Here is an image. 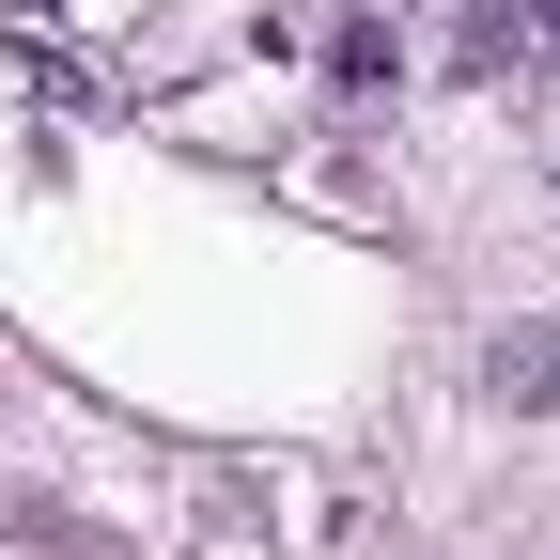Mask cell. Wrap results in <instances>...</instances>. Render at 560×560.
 Returning a JSON list of instances; mask_svg holds the SVG:
<instances>
[{"mask_svg": "<svg viewBox=\"0 0 560 560\" xmlns=\"http://www.w3.org/2000/svg\"><path fill=\"white\" fill-rule=\"evenodd\" d=\"M545 32H560V0H545Z\"/></svg>", "mask_w": 560, "mask_h": 560, "instance_id": "obj_2", "label": "cell"}, {"mask_svg": "<svg viewBox=\"0 0 560 560\" xmlns=\"http://www.w3.org/2000/svg\"><path fill=\"white\" fill-rule=\"evenodd\" d=\"M482 389H499V405H529V420H560V312H529V327H499V342H482Z\"/></svg>", "mask_w": 560, "mask_h": 560, "instance_id": "obj_1", "label": "cell"}]
</instances>
